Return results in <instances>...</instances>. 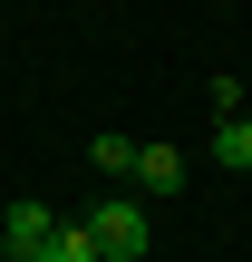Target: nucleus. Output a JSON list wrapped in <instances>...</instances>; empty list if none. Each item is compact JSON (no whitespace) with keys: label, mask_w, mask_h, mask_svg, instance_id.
Instances as JSON below:
<instances>
[{"label":"nucleus","mask_w":252,"mask_h":262,"mask_svg":"<svg viewBox=\"0 0 252 262\" xmlns=\"http://www.w3.org/2000/svg\"><path fill=\"white\" fill-rule=\"evenodd\" d=\"M214 156L233 175H252V117H214Z\"/></svg>","instance_id":"nucleus-5"},{"label":"nucleus","mask_w":252,"mask_h":262,"mask_svg":"<svg viewBox=\"0 0 252 262\" xmlns=\"http://www.w3.org/2000/svg\"><path fill=\"white\" fill-rule=\"evenodd\" d=\"M87 233H97L107 262H146V204H136V194H107V204L87 214Z\"/></svg>","instance_id":"nucleus-1"},{"label":"nucleus","mask_w":252,"mask_h":262,"mask_svg":"<svg viewBox=\"0 0 252 262\" xmlns=\"http://www.w3.org/2000/svg\"><path fill=\"white\" fill-rule=\"evenodd\" d=\"M49 233H58V214H49V204H29V194L0 214V253H10V262H39V253H49Z\"/></svg>","instance_id":"nucleus-2"},{"label":"nucleus","mask_w":252,"mask_h":262,"mask_svg":"<svg viewBox=\"0 0 252 262\" xmlns=\"http://www.w3.org/2000/svg\"><path fill=\"white\" fill-rule=\"evenodd\" d=\"M39 262H107V253H97V233H87V224H58Z\"/></svg>","instance_id":"nucleus-6"},{"label":"nucleus","mask_w":252,"mask_h":262,"mask_svg":"<svg viewBox=\"0 0 252 262\" xmlns=\"http://www.w3.org/2000/svg\"><path fill=\"white\" fill-rule=\"evenodd\" d=\"M136 156H146L136 136H97V146H87V165H97V175H117V185H136Z\"/></svg>","instance_id":"nucleus-3"},{"label":"nucleus","mask_w":252,"mask_h":262,"mask_svg":"<svg viewBox=\"0 0 252 262\" xmlns=\"http://www.w3.org/2000/svg\"><path fill=\"white\" fill-rule=\"evenodd\" d=\"M136 185H146V194H175V185H185V156H175V146H146V156H136Z\"/></svg>","instance_id":"nucleus-4"}]
</instances>
